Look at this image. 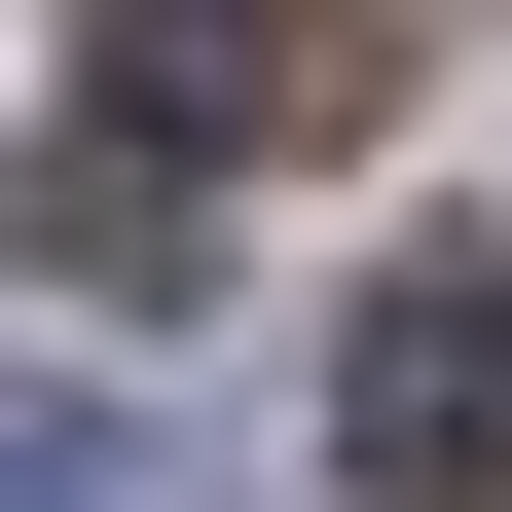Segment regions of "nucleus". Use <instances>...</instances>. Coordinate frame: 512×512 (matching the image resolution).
Returning <instances> with one entry per match:
<instances>
[{
    "instance_id": "1",
    "label": "nucleus",
    "mask_w": 512,
    "mask_h": 512,
    "mask_svg": "<svg viewBox=\"0 0 512 512\" xmlns=\"http://www.w3.org/2000/svg\"><path fill=\"white\" fill-rule=\"evenodd\" d=\"M403 74V37H366V0H110V74H74V147H330V110Z\"/></svg>"
},
{
    "instance_id": "2",
    "label": "nucleus",
    "mask_w": 512,
    "mask_h": 512,
    "mask_svg": "<svg viewBox=\"0 0 512 512\" xmlns=\"http://www.w3.org/2000/svg\"><path fill=\"white\" fill-rule=\"evenodd\" d=\"M330 439H366V512H512V256H403V293H366Z\"/></svg>"
},
{
    "instance_id": "3",
    "label": "nucleus",
    "mask_w": 512,
    "mask_h": 512,
    "mask_svg": "<svg viewBox=\"0 0 512 512\" xmlns=\"http://www.w3.org/2000/svg\"><path fill=\"white\" fill-rule=\"evenodd\" d=\"M37 220H74V293H110V330H183V147H74Z\"/></svg>"
}]
</instances>
